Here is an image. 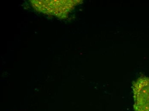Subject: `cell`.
<instances>
[{
  "label": "cell",
  "instance_id": "1",
  "mask_svg": "<svg viewBox=\"0 0 149 111\" xmlns=\"http://www.w3.org/2000/svg\"><path fill=\"white\" fill-rule=\"evenodd\" d=\"M36 10L45 13L54 14L58 17L67 15L79 2L77 1H32Z\"/></svg>",
  "mask_w": 149,
  "mask_h": 111
},
{
  "label": "cell",
  "instance_id": "2",
  "mask_svg": "<svg viewBox=\"0 0 149 111\" xmlns=\"http://www.w3.org/2000/svg\"><path fill=\"white\" fill-rule=\"evenodd\" d=\"M134 111H149V78L141 77L132 84Z\"/></svg>",
  "mask_w": 149,
  "mask_h": 111
}]
</instances>
